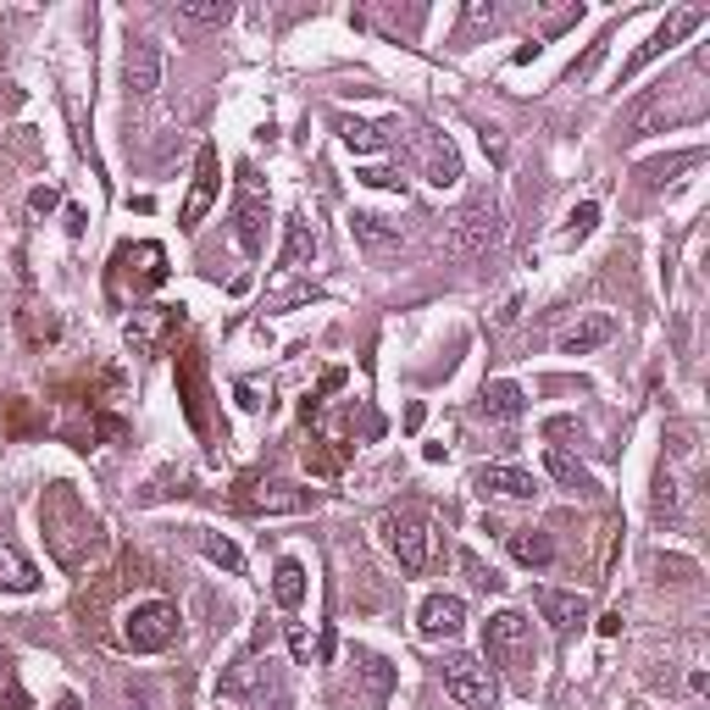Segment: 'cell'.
<instances>
[{
  "mask_svg": "<svg viewBox=\"0 0 710 710\" xmlns=\"http://www.w3.org/2000/svg\"><path fill=\"white\" fill-rule=\"evenodd\" d=\"M233 505L250 511V516H300V511L316 505V494L300 489V483H244L233 494Z\"/></svg>",
  "mask_w": 710,
  "mask_h": 710,
  "instance_id": "obj_5",
  "label": "cell"
},
{
  "mask_svg": "<svg viewBox=\"0 0 710 710\" xmlns=\"http://www.w3.org/2000/svg\"><path fill=\"white\" fill-rule=\"evenodd\" d=\"M311 255H316V233H311V222H305V217H289V222H283L278 267H283V272H294V267H305Z\"/></svg>",
  "mask_w": 710,
  "mask_h": 710,
  "instance_id": "obj_15",
  "label": "cell"
},
{
  "mask_svg": "<svg viewBox=\"0 0 710 710\" xmlns=\"http://www.w3.org/2000/svg\"><path fill=\"white\" fill-rule=\"evenodd\" d=\"M355 660H362V671H367L373 693H384V688H389V660H384V655H367V649H362V655H355Z\"/></svg>",
  "mask_w": 710,
  "mask_h": 710,
  "instance_id": "obj_29",
  "label": "cell"
},
{
  "mask_svg": "<svg viewBox=\"0 0 710 710\" xmlns=\"http://www.w3.org/2000/svg\"><path fill=\"white\" fill-rule=\"evenodd\" d=\"M655 522H677V478L671 472H660V483H655Z\"/></svg>",
  "mask_w": 710,
  "mask_h": 710,
  "instance_id": "obj_28",
  "label": "cell"
},
{
  "mask_svg": "<svg viewBox=\"0 0 710 710\" xmlns=\"http://www.w3.org/2000/svg\"><path fill=\"white\" fill-rule=\"evenodd\" d=\"M616 627H622V610H605V616H599V633H605V638H610V633H616Z\"/></svg>",
  "mask_w": 710,
  "mask_h": 710,
  "instance_id": "obj_36",
  "label": "cell"
},
{
  "mask_svg": "<svg viewBox=\"0 0 710 710\" xmlns=\"http://www.w3.org/2000/svg\"><path fill=\"white\" fill-rule=\"evenodd\" d=\"M400 134V123H362V117H338V139L355 150V156H378L389 150V139Z\"/></svg>",
  "mask_w": 710,
  "mask_h": 710,
  "instance_id": "obj_14",
  "label": "cell"
},
{
  "mask_svg": "<svg viewBox=\"0 0 710 710\" xmlns=\"http://www.w3.org/2000/svg\"><path fill=\"white\" fill-rule=\"evenodd\" d=\"M467 23H494V0H489V7H483V0H472V7H467Z\"/></svg>",
  "mask_w": 710,
  "mask_h": 710,
  "instance_id": "obj_32",
  "label": "cell"
},
{
  "mask_svg": "<svg viewBox=\"0 0 710 710\" xmlns=\"http://www.w3.org/2000/svg\"><path fill=\"white\" fill-rule=\"evenodd\" d=\"M56 200H62V195H56V189H34V211H51V206H56Z\"/></svg>",
  "mask_w": 710,
  "mask_h": 710,
  "instance_id": "obj_34",
  "label": "cell"
},
{
  "mask_svg": "<svg viewBox=\"0 0 710 710\" xmlns=\"http://www.w3.org/2000/svg\"><path fill=\"white\" fill-rule=\"evenodd\" d=\"M544 472H550L555 483L577 489V494H588V489H594V472H588V467H583L577 456H566L561 445H550V450H544Z\"/></svg>",
  "mask_w": 710,
  "mask_h": 710,
  "instance_id": "obj_18",
  "label": "cell"
},
{
  "mask_svg": "<svg viewBox=\"0 0 710 710\" xmlns=\"http://www.w3.org/2000/svg\"><path fill=\"white\" fill-rule=\"evenodd\" d=\"M362 184H373V189H395L400 178H395V173H378V167H373V173H362Z\"/></svg>",
  "mask_w": 710,
  "mask_h": 710,
  "instance_id": "obj_33",
  "label": "cell"
},
{
  "mask_svg": "<svg viewBox=\"0 0 710 710\" xmlns=\"http://www.w3.org/2000/svg\"><path fill=\"white\" fill-rule=\"evenodd\" d=\"M616 338V322L610 316H588V322H577L572 333H561V355H588V349H599V344H610Z\"/></svg>",
  "mask_w": 710,
  "mask_h": 710,
  "instance_id": "obj_17",
  "label": "cell"
},
{
  "mask_svg": "<svg viewBox=\"0 0 710 710\" xmlns=\"http://www.w3.org/2000/svg\"><path fill=\"white\" fill-rule=\"evenodd\" d=\"M123 638H128L134 655H161V649L178 638V605H167V599L134 605L128 622H123Z\"/></svg>",
  "mask_w": 710,
  "mask_h": 710,
  "instance_id": "obj_2",
  "label": "cell"
},
{
  "mask_svg": "<svg viewBox=\"0 0 710 710\" xmlns=\"http://www.w3.org/2000/svg\"><path fill=\"white\" fill-rule=\"evenodd\" d=\"M384 539H389V550H395V561H400V572H428V555H434V528L417 516V511H400V516H389L384 522Z\"/></svg>",
  "mask_w": 710,
  "mask_h": 710,
  "instance_id": "obj_6",
  "label": "cell"
},
{
  "mask_svg": "<svg viewBox=\"0 0 710 710\" xmlns=\"http://www.w3.org/2000/svg\"><path fill=\"white\" fill-rule=\"evenodd\" d=\"M233 239H239V250L250 261L267 250V200L261 195H239L233 200Z\"/></svg>",
  "mask_w": 710,
  "mask_h": 710,
  "instance_id": "obj_11",
  "label": "cell"
},
{
  "mask_svg": "<svg viewBox=\"0 0 710 710\" xmlns=\"http://www.w3.org/2000/svg\"><path fill=\"white\" fill-rule=\"evenodd\" d=\"M289 649H294V660H311V638H305V627H289Z\"/></svg>",
  "mask_w": 710,
  "mask_h": 710,
  "instance_id": "obj_31",
  "label": "cell"
},
{
  "mask_svg": "<svg viewBox=\"0 0 710 710\" xmlns=\"http://www.w3.org/2000/svg\"><path fill=\"white\" fill-rule=\"evenodd\" d=\"M0 666H7V660H0Z\"/></svg>",
  "mask_w": 710,
  "mask_h": 710,
  "instance_id": "obj_37",
  "label": "cell"
},
{
  "mask_svg": "<svg viewBox=\"0 0 710 710\" xmlns=\"http://www.w3.org/2000/svg\"><path fill=\"white\" fill-rule=\"evenodd\" d=\"M461 572H467V583H472L478 594H500V588H505V577H500L494 566H483L472 550H461Z\"/></svg>",
  "mask_w": 710,
  "mask_h": 710,
  "instance_id": "obj_27",
  "label": "cell"
},
{
  "mask_svg": "<svg viewBox=\"0 0 710 710\" xmlns=\"http://www.w3.org/2000/svg\"><path fill=\"white\" fill-rule=\"evenodd\" d=\"M445 693H450L461 710H494V704H500L494 671H489L483 660H472V655H450V660H445Z\"/></svg>",
  "mask_w": 710,
  "mask_h": 710,
  "instance_id": "obj_3",
  "label": "cell"
},
{
  "mask_svg": "<svg viewBox=\"0 0 710 710\" xmlns=\"http://www.w3.org/2000/svg\"><path fill=\"white\" fill-rule=\"evenodd\" d=\"M272 599H278L283 610H300V599H305V566H300V561H278V572H272Z\"/></svg>",
  "mask_w": 710,
  "mask_h": 710,
  "instance_id": "obj_24",
  "label": "cell"
},
{
  "mask_svg": "<svg viewBox=\"0 0 710 710\" xmlns=\"http://www.w3.org/2000/svg\"><path fill=\"white\" fill-rule=\"evenodd\" d=\"M161 327H173V305H150V311H139V316L128 322V344H134V349H156Z\"/></svg>",
  "mask_w": 710,
  "mask_h": 710,
  "instance_id": "obj_22",
  "label": "cell"
},
{
  "mask_svg": "<svg viewBox=\"0 0 710 710\" xmlns=\"http://www.w3.org/2000/svg\"><path fill=\"white\" fill-rule=\"evenodd\" d=\"M123 90L134 101L161 90V45L156 40H128V51H123Z\"/></svg>",
  "mask_w": 710,
  "mask_h": 710,
  "instance_id": "obj_7",
  "label": "cell"
},
{
  "mask_svg": "<svg viewBox=\"0 0 710 710\" xmlns=\"http://www.w3.org/2000/svg\"><path fill=\"white\" fill-rule=\"evenodd\" d=\"M200 550H206V555H211L222 572H233V577L244 572V550H239L233 539H222V533H200Z\"/></svg>",
  "mask_w": 710,
  "mask_h": 710,
  "instance_id": "obj_26",
  "label": "cell"
},
{
  "mask_svg": "<svg viewBox=\"0 0 710 710\" xmlns=\"http://www.w3.org/2000/svg\"><path fill=\"white\" fill-rule=\"evenodd\" d=\"M428 184H439V189H456L461 184V150L450 139H434L428 145Z\"/></svg>",
  "mask_w": 710,
  "mask_h": 710,
  "instance_id": "obj_21",
  "label": "cell"
},
{
  "mask_svg": "<svg viewBox=\"0 0 710 710\" xmlns=\"http://www.w3.org/2000/svg\"><path fill=\"white\" fill-rule=\"evenodd\" d=\"M483 494H500V500H533L539 494V478L533 472H522V467H478V478H472Z\"/></svg>",
  "mask_w": 710,
  "mask_h": 710,
  "instance_id": "obj_12",
  "label": "cell"
},
{
  "mask_svg": "<svg viewBox=\"0 0 710 710\" xmlns=\"http://www.w3.org/2000/svg\"><path fill=\"white\" fill-rule=\"evenodd\" d=\"M511 555H516L522 566L544 572V566H555V539L539 533V528H522V533H511Z\"/></svg>",
  "mask_w": 710,
  "mask_h": 710,
  "instance_id": "obj_19",
  "label": "cell"
},
{
  "mask_svg": "<svg viewBox=\"0 0 710 710\" xmlns=\"http://www.w3.org/2000/svg\"><path fill=\"white\" fill-rule=\"evenodd\" d=\"M699 29H704V12H699V7H682V12H671V18H666V23H660V29H655V34H649V40H644L633 56H627L622 79H638L649 62H660L671 45H682V40H688V34H699Z\"/></svg>",
  "mask_w": 710,
  "mask_h": 710,
  "instance_id": "obj_4",
  "label": "cell"
},
{
  "mask_svg": "<svg viewBox=\"0 0 710 710\" xmlns=\"http://www.w3.org/2000/svg\"><path fill=\"white\" fill-rule=\"evenodd\" d=\"M483 411L500 417V422H516V417L528 411V395H522L516 384H483Z\"/></svg>",
  "mask_w": 710,
  "mask_h": 710,
  "instance_id": "obj_23",
  "label": "cell"
},
{
  "mask_svg": "<svg viewBox=\"0 0 710 710\" xmlns=\"http://www.w3.org/2000/svg\"><path fill=\"white\" fill-rule=\"evenodd\" d=\"M500 244H505V211H500L489 195L467 200V206L445 222V250L461 255V261H483V255L500 250Z\"/></svg>",
  "mask_w": 710,
  "mask_h": 710,
  "instance_id": "obj_1",
  "label": "cell"
},
{
  "mask_svg": "<svg viewBox=\"0 0 710 710\" xmlns=\"http://www.w3.org/2000/svg\"><path fill=\"white\" fill-rule=\"evenodd\" d=\"M217 184H222V173H217V150H211V145H200L195 189H189V200H184V228H200V217H206V211H211V200H217Z\"/></svg>",
  "mask_w": 710,
  "mask_h": 710,
  "instance_id": "obj_10",
  "label": "cell"
},
{
  "mask_svg": "<svg viewBox=\"0 0 710 710\" xmlns=\"http://www.w3.org/2000/svg\"><path fill=\"white\" fill-rule=\"evenodd\" d=\"M0 588H7V594H34L40 588L34 561L23 550H12V544H0Z\"/></svg>",
  "mask_w": 710,
  "mask_h": 710,
  "instance_id": "obj_16",
  "label": "cell"
},
{
  "mask_svg": "<svg viewBox=\"0 0 710 710\" xmlns=\"http://www.w3.org/2000/svg\"><path fill=\"white\" fill-rule=\"evenodd\" d=\"M467 627V605L456 594H428L422 610H417V633L422 638H456Z\"/></svg>",
  "mask_w": 710,
  "mask_h": 710,
  "instance_id": "obj_9",
  "label": "cell"
},
{
  "mask_svg": "<svg viewBox=\"0 0 710 710\" xmlns=\"http://www.w3.org/2000/svg\"><path fill=\"white\" fill-rule=\"evenodd\" d=\"M594 222H599V206H594V200H583V206L572 211V228H566V239H588V233H594Z\"/></svg>",
  "mask_w": 710,
  "mask_h": 710,
  "instance_id": "obj_30",
  "label": "cell"
},
{
  "mask_svg": "<svg viewBox=\"0 0 710 710\" xmlns=\"http://www.w3.org/2000/svg\"><path fill=\"white\" fill-rule=\"evenodd\" d=\"M29 699H23V688H7V699H0V710H23Z\"/></svg>",
  "mask_w": 710,
  "mask_h": 710,
  "instance_id": "obj_35",
  "label": "cell"
},
{
  "mask_svg": "<svg viewBox=\"0 0 710 710\" xmlns=\"http://www.w3.org/2000/svg\"><path fill=\"white\" fill-rule=\"evenodd\" d=\"M178 18L200 23V29H222V23H233V0H178Z\"/></svg>",
  "mask_w": 710,
  "mask_h": 710,
  "instance_id": "obj_25",
  "label": "cell"
},
{
  "mask_svg": "<svg viewBox=\"0 0 710 710\" xmlns=\"http://www.w3.org/2000/svg\"><path fill=\"white\" fill-rule=\"evenodd\" d=\"M533 605L555 633H572L588 622V594H577V588H533Z\"/></svg>",
  "mask_w": 710,
  "mask_h": 710,
  "instance_id": "obj_8",
  "label": "cell"
},
{
  "mask_svg": "<svg viewBox=\"0 0 710 710\" xmlns=\"http://www.w3.org/2000/svg\"><path fill=\"white\" fill-rule=\"evenodd\" d=\"M349 233L362 239L367 250H389V244H400V228H395V222H384L378 211H355V217H349Z\"/></svg>",
  "mask_w": 710,
  "mask_h": 710,
  "instance_id": "obj_20",
  "label": "cell"
},
{
  "mask_svg": "<svg viewBox=\"0 0 710 710\" xmlns=\"http://www.w3.org/2000/svg\"><path fill=\"white\" fill-rule=\"evenodd\" d=\"M528 644V616L522 610H500V616H489V627H483V649H489V660H505V655H516Z\"/></svg>",
  "mask_w": 710,
  "mask_h": 710,
  "instance_id": "obj_13",
  "label": "cell"
}]
</instances>
